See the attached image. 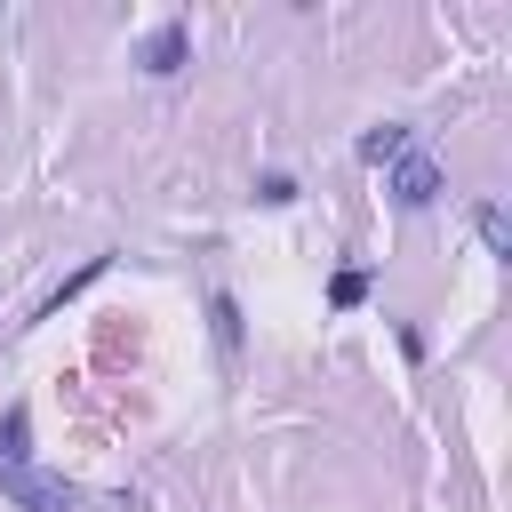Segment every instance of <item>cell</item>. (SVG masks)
Segmentation results:
<instances>
[{
  "instance_id": "4",
  "label": "cell",
  "mask_w": 512,
  "mask_h": 512,
  "mask_svg": "<svg viewBox=\"0 0 512 512\" xmlns=\"http://www.w3.org/2000/svg\"><path fill=\"white\" fill-rule=\"evenodd\" d=\"M0 464H32V416L24 408H8V424H0Z\"/></svg>"
},
{
  "instance_id": "8",
  "label": "cell",
  "mask_w": 512,
  "mask_h": 512,
  "mask_svg": "<svg viewBox=\"0 0 512 512\" xmlns=\"http://www.w3.org/2000/svg\"><path fill=\"white\" fill-rule=\"evenodd\" d=\"M360 296H368V272H336V280H328V304H336V312H352Z\"/></svg>"
},
{
  "instance_id": "7",
  "label": "cell",
  "mask_w": 512,
  "mask_h": 512,
  "mask_svg": "<svg viewBox=\"0 0 512 512\" xmlns=\"http://www.w3.org/2000/svg\"><path fill=\"white\" fill-rule=\"evenodd\" d=\"M208 320H216V344H224V352H240V304H232L224 288L208 296Z\"/></svg>"
},
{
  "instance_id": "1",
  "label": "cell",
  "mask_w": 512,
  "mask_h": 512,
  "mask_svg": "<svg viewBox=\"0 0 512 512\" xmlns=\"http://www.w3.org/2000/svg\"><path fill=\"white\" fill-rule=\"evenodd\" d=\"M0 496H8L16 512H72V504H80L64 480H48V472H32V464H0Z\"/></svg>"
},
{
  "instance_id": "3",
  "label": "cell",
  "mask_w": 512,
  "mask_h": 512,
  "mask_svg": "<svg viewBox=\"0 0 512 512\" xmlns=\"http://www.w3.org/2000/svg\"><path fill=\"white\" fill-rule=\"evenodd\" d=\"M392 200H400V208H424V200H440V160H424V152H400V160H392Z\"/></svg>"
},
{
  "instance_id": "9",
  "label": "cell",
  "mask_w": 512,
  "mask_h": 512,
  "mask_svg": "<svg viewBox=\"0 0 512 512\" xmlns=\"http://www.w3.org/2000/svg\"><path fill=\"white\" fill-rule=\"evenodd\" d=\"M256 200H272V208H280V200H296V176H280V168H272V176H256Z\"/></svg>"
},
{
  "instance_id": "5",
  "label": "cell",
  "mask_w": 512,
  "mask_h": 512,
  "mask_svg": "<svg viewBox=\"0 0 512 512\" xmlns=\"http://www.w3.org/2000/svg\"><path fill=\"white\" fill-rule=\"evenodd\" d=\"M400 152H408V128H400V120H384V128L360 136V160H400Z\"/></svg>"
},
{
  "instance_id": "6",
  "label": "cell",
  "mask_w": 512,
  "mask_h": 512,
  "mask_svg": "<svg viewBox=\"0 0 512 512\" xmlns=\"http://www.w3.org/2000/svg\"><path fill=\"white\" fill-rule=\"evenodd\" d=\"M472 224H480L488 256H512V224H504V208H496V200H480V208H472Z\"/></svg>"
},
{
  "instance_id": "2",
  "label": "cell",
  "mask_w": 512,
  "mask_h": 512,
  "mask_svg": "<svg viewBox=\"0 0 512 512\" xmlns=\"http://www.w3.org/2000/svg\"><path fill=\"white\" fill-rule=\"evenodd\" d=\"M136 64H144L152 80H176V72L192 64V24H184V16L152 24V32H144V48H136Z\"/></svg>"
}]
</instances>
